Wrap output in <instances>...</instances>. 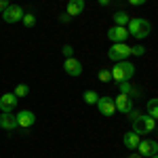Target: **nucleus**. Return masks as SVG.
Masks as SVG:
<instances>
[{"mask_svg":"<svg viewBox=\"0 0 158 158\" xmlns=\"http://www.w3.org/2000/svg\"><path fill=\"white\" fill-rule=\"evenodd\" d=\"M70 19H72V17H70L68 13H63V15H59V21H61V23H68Z\"/></svg>","mask_w":158,"mask_h":158,"instance_id":"obj_26","label":"nucleus"},{"mask_svg":"<svg viewBox=\"0 0 158 158\" xmlns=\"http://www.w3.org/2000/svg\"><path fill=\"white\" fill-rule=\"evenodd\" d=\"M154 131H156V120L150 118L148 114H141L137 120H133V133L148 135V133H154Z\"/></svg>","mask_w":158,"mask_h":158,"instance_id":"obj_3","label":"nucleus"},{"mask_svg":"<svg viewBox=\"0 0 158 158\" xmlns=\"http://www.w3.org/2000/svg\"><path fill=\"white\" fill-rule=\"evenodd\" d=\"M139 135L133 133V131H129V133H124V137H122V141H124V146L129 148V150H135L137 148V143H139Z\"/></svg>","mask_w":158,"mask_h":158,"instance_id":"obj_15","label":"nucleus"},{"mask_svg":"<svg viewBox=\"0 0 158 158\" xmlns=\"http://www.w3.org/2000/svg\"><path fill=\"white\" fill-rule=\"evenodd\" d=\"M129 55H131V47L127 42H114L108 51V57L112 61H124L129 59Z\"/></svg>","mask_w":158,"mask_h":158,"instance_id":"obj_4","label":"nucleus"},{"mask_svg":"<svg viewBox=\"0 0 158 158\" xmlns=\"http://www.w3.org/2000/svg\"><path fill=\"white\" fill-rule=\"evenodd\" d=\"M118 86H120V93H124V95H131V93H133L131 82H118Z\"/></svg>","mask_w":158,"mask_h":158,"instance_id":"obj_22","label":"nucleus"},{"mask_svg":"<svg viewBox=\"0 0 158 158\" xmlns=\"http://www.w3.org/2000/svg\"><path fill=\"white\" fill-rule=\"evenodd\" d=\"M63 72L68 74V76H80L82 74V63L76 59V57H68V59L63 61Z\"/></svg>","mask_w":158,"mask_h":158,"instance_id":"obj_8","label":"nucleus"},{"mask_svg":"<svg viewBox=\"0 0 158 158\" xmlns=\"http://www.w3.org/2000/svg\"><path fill=\"white\" fill-rule=\"evenodd\" d=\"M127 30H129V34L137 40H141V38L150 36V32H152V25L150 21L146 19H141V17H135V19H129V23H127Z\"/></svg>","mask_w":158,"mask_h":158,"instance_id":"obj_2","label":"nucleus"},{"mask_svg":"<svg viewBox=\"0 0 158 158\" xmlns=\"http://www.w3.org/2000/svg\"><path fill=\"white\" fill-rule=\"evenodd\" d=\"M82 99H85V103L93 106V103H97L99 93H97V91H85V93H82Z\"/></svg>","mask_w":158,"mask_h":158,"instance_id":"obj_18","label":"nucleus"},{"mask_svg":"<svg viewBox=\"0 0 158 158\" xmlns=\"http://www.w3.org/2000/svg\"><path fill=\"white\" fill-rule=\"evenodd\" d=\"M129 158H143V156H141V154H137V152H135V150H133V154H131V156H129Z\"/></svg>","mask_w":158,"mask_h":158,"instance_id":"obj_29","label":"nucleus"},{"mask_svg":"<svg viewBox=\"0 0 158 158\" xmlns=\"http://www.w3.org/2000/svg\"><path fill=\"white\" fill-rule=\"evenodd\" d=\"M15 120H17V127L19 129H30V127H34V122H36V114L32 112V110H21L19 114H15Z\"/></svg>","mask_w":158,"mask_h":158,"instance_id":"obj_5","label":"nucleus"},{"mask_svg":"<svg viewBox=\"0 0 158 158\" xmlns=\"http://www.w3.org/2000/svg\"><path fill=\"white\" fill-rule=\"evenodd\" d=\"M0 129H4V131H13V129H17L15 114H11V112H2V114H0Z\"/></svg>","mask_w":158,"mask_h":158,"instance_id":"obj_13","label":"nucleus"},{"mask_svg":"<svg viewBox=\"0 0 158 158\" xmlns=\"http://www.w3.org/2000/svg\"><path fill=\"white\" fill-rule=\"evenodd\" d=\"M129 4H133V6H141V4H146V0H129Z\"/></svg>","mask_w":158,"mask_h":158,"instance_id":"obj_28","label":"nucleus"},{"mask_svg":"<svg viewBox=\"0 0 158 158\" xmlns=\"http://www.w3.org/2000/svg\"><path fill=\"white\" fill-rule=\"evenodd\" d=\"M97 108H99V114H103V116H114V112H116V106H114L112 97H99Z\"/></svg>","mask_w":158,"mask_h":158,"instance_id":"obj_9","label":"nucleus"},{"mask_svg":"<svg viewBox=\"0 0 158 158\" xmlns=\"http://www.w3.org/2000/svg\"><path fill=\"white\" fill-rule=\"evenodd\" d=\"M99 4H101V6H108V4H110V0H99Z\"/></svg>","mask_w":158,"mask_h":158,"instance_id":"obj_30","label":"nucleus"},{"mask_svg":"<svg viewBox=\"0 0 158 158\" xmlns=\"http://www.w3.org/2000/svg\"><path fill=\"white\" fill-rule=\"evenodd\" d=\"M112 72V80L118 85V82H129L131 78H133L135 74V65L133 63H127V59L124 61H116V65L110 70Z\"/></svg>","mask_w":158,"mask_h":158,"instance_id":"obj_1","label":"nucleus"},{"mask_svg":"<svg viewBox=\"0 0 158 158\" xmlns=\"http://www.w3.org/2000/svg\"><path fill=\"white\" fill-rule=\"evenodd\" d=\"M21 17H23V9H21L19 4H9V6L2 11V19H4L6 23H17V21H21Z\"/></svg>","mask_w":158,"mask_h":158,"instance_id":"obj_7","label":"nucleus"},{"mask_svg":"<svg viewBox=\"0 0 158 158\" xmlns=\"http://www.w3.org/2000/svg\"><path fill=\"white\" fill-rule=\"evenodd\" d=\"M148 116H150V118H154V120H156L158 118V99H150V101H148Z\"/></svg>","mask_w":158,"mask_h":158,"instance_id":"obj_17","label":"nucleus"},{"mask_svg":"<svg viewBox=\"0 0 158 158\" xmlns=\"http://www.w3.org/2000/svg\"><path fill=\"white\" fill-rule=\"evenodd\" d=\"M114 106H116V110H120L122 114H129V112L133 110V99H131V95L120 93L118 97L114 99Z\"/></svg>","mask_w":158,"mask_h":158,"instance_id":"obj_11","label":"nucleus"},{"mask_svg":"<svg viewBox=\"0 0 158 158\" xmlns=\"http://www.w3.org/2000/svg\"><path fill=\"white\" fill-rule=\"evenodd\" d=\"M143 53H146V49H143V47H139V44H137V47H131V55H137V57H141Z\"/></svg>","mask_w":158,"mask_h":158,"instance_id":"obj_24","label":"nucleus"},{"mask_svg":"<svg viewBox=\"0 0 158 158\" xmlns=\"http://www.w3.org/2000/svg\"><path fill=\"white\" fill-rule=\"evenodd\" d=\"M27 93H30V86H27V85H17V86H15V97H17V99L25 97Z\"/></svg>","mask_w":158,"mask_h":158,"instance_id":"obj_20","label":"nucleus"},{"mask_svg":"<svg viewBox=\"0 0 158 158\" xmlns=\"http://www.w3.org/2000/svg\"><path fill=\"white\" fill-rule=\"evenodd\" d=\"M9 4H11V0H0V13L4 11V9H6Z\"/></svg>","mask_w":158,"mask_h":158,"instance_id":"obj_27","label":"nucleus"},{"mask_svg":"<svg viewBox=\"0 0 158 158\" xmlns=\"http://www.w3.org/2000/svg\"><path fill=\"white\" fill-rule=\"evenodd\" d=\"M127 116H129V118H131V120H137V118H139V116H141V114H139V112H137V110H131V112H129V114H127Z\"/></svg>","mask_w":158,"mask_h":158,"instance_id":"obj_25","label":"nucleus"},{"mask_svg":"<svg viewBox=\"0 0 158 158\" xmlns=\"http://www.w3.org/2000/svg\"><path fill=\"white\" fill-rule=\"evenodd\" d=\"M21 21H23L25 27H34V25H36V15H34V13H23Z\"/></svg>","mask_w":158,"mask_h":158,"instance_id":"obj_19","label":"nucleus"},{"mask_svg":"<svg viewBox=\"0 0 158 158\" xmlns=\"http://www.w3.org/2000/svg\"><path fill=\"white\" fill-rule=\"evenodd\" d=\"M65 13H68L70 17H76V15L85 13V0H68Z\"/></svg>","mask_w":158,"mask_h":158,"instance_id":"obj_14","label":"nucleus"},{"mask_svg":"<svg viewBox=\"0 0 158 158\" xmlns=\"http://www.w3.org/2000/svg\"><path fill=\"white\" fill-rule=\"evenodd\" d=\"M97 78L101 82H112V72H110V70H99Z\"/></svg>","mask_w":158,"mask_h":158,"instance_id":"obj_21","label":"nucleus"},{"mask_svg":"<svg viewBox=\"0 0 158 158\" xmlns=\"http://www.w3.org/2000/svg\"><path fill=\"white\" fill-rule=\"evenodd\" d=\"M108 38L112 42H124V40L129 38V30L122 27V25H114V27L108 30Z\"/></svg>","mask_w":158,"mask_h":158,"instance_id":"obj_10","label":"nucleus"},{"mask_svg":"<svg viewBox=\"0 0 158 158\" xmlns=\"http://www.w3.org/2000/svg\"><path fill=\"white\" fill-rule=\"evenodd\" d=\"M17 101H19V99L15 97V93H4V95L0 97V110H2V112H13V110L17 108Z\"/></svg>","mask_w":158,"mask_h":158,"instance_id":"obj_12","label":"nucleus"},{"mask_svg":"<svg viewBox=\"0 0 158 158\" xmlns=\"http://www.w3.org/2000/svg\"><path fill=\"white\" fill-rule=\"evenodd\" d=\"M61 53H63V57H65V59H68V57H74V49L70 47V44H65V47L61 49Z\"/></svg>","mask_w":158,"mask_h":158,"instance_id":"obj_23","label":"nucleus"},{"mask_svg":"<svg viewBox=\"0 0 158 158\" xmlns=\"http://www.w3.org/2000/svg\"><path fill=\"white\" fill-rule=\"evenodd\" d=\"M135 152L141 154L143 158H150V156H154V154H158V143L154 141V139H150V141L139 139V143H137V148H135Z\"/></svg>","mask_w":158,"mask_h":158,"instance_id":"obj_6","label":"nucleus"},{"mask_svg":"<svg viewBox=\"0 0 158 158\" xmlns=\"http://www.w3.org/2000/svg\"><path fill=\"white\" fill-rule=\"evenodd\" d=\"M150 158H158V156H156V154H154V156H150Z\"/></svg>","mask_w":158,"mask_h":158,"instance_id":"obj_31","label":"nucleus"},{"mask_svg":"<svg viewBox=\"0 0 158 158\" xmlns=\"http://www.w3.org/2000/svg\"><path fill=\"white\" fill-rule=\"evenodd\" d=\"M114 23H116V25H122V27H127V23H129V13H124V11L114 13Z\"/></svg>","mask_w":158,"mask_h":158,"instance_id":"obj_16","label":"nucleus"}]
</instances>
